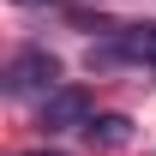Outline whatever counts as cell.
I'll return each instance as SVG.
<instances>
[{"label": "cell", "instance_id": "6da1fadb", "mask_svg": "<svg viewBox=\"0 0 156 156\" xmlns=\"http://www.w3.org/2000/svg\"><path fill=\"white\" fill-rule=\"evenodd\" d=\"M54 78H60V60L48 48H18V54L6 60V96H42L48 102L60 90Z\"/></svg>", "mask_w": 156, "mask_h": 156}, {"label": "cell", "instance_id": "7a4b0ae2", "mask_svg": "<svg viewBox=\"0 0 156 156\" xmlns=\"http://www.w3.org/2000/svg\"><path fill=\"white\" fill-rule=\"evenodd\" d=\"M114 60L156 66V24H126V30H114L102 48H90V66H114Z\"/></svg>", "mask_w": 156, "mask_h": 156}, {"label": "cell", "instance_id": "3957f363", "mask_svg": "<svg viewBox=\"0 0 156 156\" xmlns=\"http://www.w3.org/2000/svg\"><path fill=\"white\" fill-rule=\"evenodd\" d=\"M78 126H96V114H90V90L60 84L54 96L42 102V132H78Z\"/></svg>", "mask_w": 156, "mask_h": 156}, {"label": "cell", "instance_id": "277c9868", "mask_svg": "<svg viewBox=\"0 0 156 156\" xmlns=\"http://www.w3.org/2000/svg\"><path fill=\"white\" fill-rule=\"evenodd\" d=\"M90 138H102V144H126V120H120V114L96 120V126H90Z\"/></svg>", "mask_w": 156, "mask_h": 156}, {"label": "cell", "instance_id": "5b68a950", "mask_svg": "<svg viewBox=\"0 0 156 156\" xmlns=\"http://www.w3.org/2000/svg\"><path fill=\"white\" fill-rule=\"evenodd\" d=\"M24 156H60V150H24Z\"/></svg>", "mask_w": 156, "mask_h": 156}, {"label": "cell", "instance_id": "8992f818", "mask_svg": "<svg viewBox=\"0 0 156 156\" xmlns=\"http://www.w3.org/2000/svg\"><path fill=\"white\" fill-rule=\"evenodd\" d=\"M24 6H42V0H24Z\"/></svg>", "mask_w": 156, "mask_h": 156}]
</instances>
